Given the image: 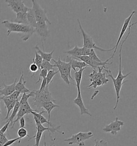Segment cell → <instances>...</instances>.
<instances>
[{
	"instance_id": "1",
	"label": "cell",
	"mask_w": 137,
	"mask_h": 146,
	"mask_svg": "<svg viewBox=\"0 0 137 146\" xmlns=\"http://www.w3.org/2000/svg\"><path fill=\"white\" fill-rule=\"evenodd\" d=\"M2 24L7 29V36H9L12 32L22 33L23 35L21 39L24 41H27L35 32V28L30 25L18 24L8 20H5L2 22Z\"/></svg>"
},
{
	"instance_id": "2",
	"label": "cell",
	"mask_w": 137,
	"mask_h": 146,
	"mask_svg": "<svg viewBox=\"0 0 137 146\" xmlns=\"http://www.w3.org/2000/svg\"><path fill=\"white\" fill-rule=\"evenodd\" d=\"M49 86L43 90H33L34 93V102L33 103L34 106H36L37 108H41V106L43 103L47 102H54L56 101L53 98L51 93L49 90Z\"/></svg>"
},
{
	"instance_id": "3",
	"label": "cell",
	"mask_w": 137,
	"mask_h": 146,
	"mask_svg": "<svg viewBox=\"0 0 137 146\" xmlns=\"http://www.w3.org/2000/svg\"><path fill=\"white\" fill-rule=\"evenodd\" d=\"M77 22L78 23L80 30L81 31V33H82V36H83V47L87 48H89V49H98V50H99L103 52H110V51L114 50V49H115L114 47L110 49H104L102 48L99 47L98 46H97L96 45V43L94 42L93 39L91 36V35L87 34L83 29V28L82 27L81 23L80 22L79 19H77Z\"/></svg>"
},
{
	"instance_id": "4",
	"label": "cell",
	"mask_w": 137,
	"mask_h": 146,
	"mask_svg": "<svg viewBox=\"0 0 137 146\" xmlns=\"http://www.w3.org/2000/svg\"><path fill=\"white\" fill-rule=\"evenodd\" d=\"M94 134L92 132H80L77 134L72 135L70 138L64 139V141L68 142L69 145L76 144L79 146H85V141L93 137Z\"/></svg>"
},
{
	"instance_id": "5",
	"label": "cell",
	"mask_w": 137,
	"mask_h": 146,
	"mask_svg": "<svg viewBox=\"0 0 137 146\" xmlns=\"http://www.w3.org/2000/svg\"><path fill=\"white\" fill-rule=\"evenodd\" d=\"M33 7L32 9L34 11L35 17L36 19L37 22H45L48 23L49 25H51V21L49 20L47 16V11L39 5L37 1L32 0Z\"/></svg>"
},
{
	"instance_id": "6",
	"label": "cell",
	"mask_w": 137,
	"mask_h": 146,
	"mask_svg": "<svg viewBox=\"0 0 137 146\" xmlns=\"http://www.w3.org/2000/svg\"><path fill=\"white\" fill-rule=\"evenodd\" d=\"M137 24V23H134L132 24H131V25L128 26V35H126L125 39H124V40L123 41V42L121 43L120 44V54H119V71H118V75L117 76V77L115 78V79L116 81H117L118 82L120 83H123L124 82L123 80L124 79L127 78L128 76L131 72H130V73H128L126 74H123L122 72V48H123V46L124 44V43H125V42L126 41V40L128 38L130 34V32H131V28L132 26L134 25H136Z\"/></svg>"
},
{
	"instance_id": "7",
	"label": "cell",
	"mask_w": 137,
	"mask_h": 146,
	"mask_svg": "<svg viewBox=\"0 0 137 146\" xmlns=\"http://www.w3.org/2000/svg\"><path fill=\"white\" fill-rule=\"evenodd\" d=\"M76 58H77L78 60L84 62L88 66H90L94 70L98 69V67H103L106 69L107 65H110L112 63V62L108 63L109 62V60H110L109 59H108L106 61L102 62H96V61L92 60L91 58H90L89 56H79V57H76Z\"/></svg>"
},
{
	"instance_id": "8",
	"label": "cell",
	"mask_w": 137,
	"mask_h": 146,
	"mask_svg": "<svg viewBox=\"0 0 137 146\" xmlns=\"http://www.w3.org/2000/svg\"><path fill=\"white\" fill-rule=\"evenodd\" d=\"M53 60L55 63V68H58V71H61L63 72L68 76L69 79L74 81L72 78L71 75V62L70 60L69 62H65L64 61H62L61 60L60 56L59 57L58 60H55L54 59H52Z\"/></svg>"
},
{
	"instance_id": "9",
	"label": "cell",
	"mask_w": 137,
	"mask_h": 146,
	"mask_svg": "<svg viewBox=\"0 0 137 146\" xmlns=\"http://www.w3.org/2000/svg\"><path fill=\"white\" fill-rule=\"evenodd\" d=\"M123 121L118 119V118L116 117L115 120L110 123L109 124L106 125L103 129V131L106 133H110L114 135H116L120 130L121 126H123Z\"/></svg>"
},
{
	"instance_id": "10",
	"label": "cell",
	"mask_w": 137,
	"mask_h": 146,
	"mask_svg": "<svg viewBox=\"0 0 137 146\" xmlns=\"http://www.w3.org/2000/svg\"><path fill=\"white\" fill-rule=\"evenodd\" d=\"M136 13V11H133L132 13H131V15L128 16V17L125 19V20L124 21V24H123V25L122 26V30L120 31V35H119V37L118 38L117 40V41L116 43L115 46L114 47L115 49H114V52H113L112 56L109 58L110 60H111V59L113 58L114 56L115 55V54H116V52H117V48L119 46V44L120 43V41L121 40V39H122L123 35H124L125 32L126 30L128 29V26H129V24H130L131 23V20L132 18V16L134 15V14Z\"/></svg>"
},
{
	"instance_id": "11",
	"label": "cell",
	"mask_w": 137,
	"mask_h": 146,
	"mask_svg": "<svg viewBox=\"0 0 137 146\" xmlns=\"http://www.w3.org/2000/svg\"><path fill=\"white\" fill-rule=\"evenodd\" d=\"M104 70L106 71L107 72V74H108V75L106 76V77L111 78V79L112 80V82H113L114 88H115L116 94V98H117L115 106V107L114 108V110H115L116 109H117V108L118 104L119 101H120V90H121V89H122V86H123V85H124L125 82H128V80L125 81L123 83L118 82L116 81L115 79V78L114 77V76H112V73H111V71L110 70H107V69H105Z\"/></svg>"
},
{
	"instance_id": "12",
	"label": "cell",
	"mask_w": 137,
	"mask_h": 146,
	"mask_svg": "<svg viewBox=\"0 0 137 146\" xmlns=\"http://www.w3.org/2000/svg\"><path fill=\"white\" fill-rule=\"evenodd\" d=\"M34 111L35 110H34L31 108L29 102L24 103L22 105H20V107L16 116L17 118L16 120L13 121V124L11 126V129L13 128L15 125L16 124V123L19 120L21 117H24L25 115H28L29 114L31 113L32 112Z\"/></svg>"
},
{
	"instance_id": "13",
	"label": "cell",
	"mask_w": 137,
	"mask_h": 146,
	"mask_svg": "<svg viewBox=\"0 0 137 146\" xmlns=\"http://www.w3.org/2000/svg\"><path fill=\"white\" fill-rule=\"evenodd\" d=\"M106 68L103 67H98V70L96 71V70H93V72L90 73L89 75V77L90 78V81L91 82H93L96 80H101L102 82L103 85L107 84V82H109V79L106 78V73H102V71Z\"/></svg>"
},
{
	"instance_id": "14",
	"label": "cell",
	"mask_w": 137,
	"mask_h": 146,
	"mask_svg": "<svg viewBox=\"0 0 137 146\" xmlns=\"http://www.w3.org/2000/svg\"><path fill=\"white\" fill-rule=\"evenodd\" d=\"M5 1L15 13H19L27 8L24 5V1L21 0H5Z\"/></svg>"
},
{
	"instance_id": "15",
	"label": "cell",
	"mask_w": 137,
	"mask_h": 146,
	"mask_svg": "<svg viewBox=\"0 0 137 146\" xmlns=\"http://www.w3.org/2000/svg\"><path fill=\"white\" fill-rule=\"evenodd\" d=\"M35 32H37L41 38L43 45V41L46 40L49 34V30L48 29L47 23L45 22H37V25L35 27Z\"/></svg>"
},
{
	"instance_id": "16",
	"label": "cell",
	"mask_w": 137,
	"mask_h": 146,
	"mask_svg": "<svg viewBox=\"0 0 137 146\" xmlns=\"http://www.w3.org/2000/svg\"><path fill=\"white\" fill-rule=\"evenodd\" d=\"M73 103L79 108L81 116L83 115H87L88 116H92L91 113H90L88 110L85 107V106L84 105L80 92H78V94H77L76 98L73 100Z\"/></svg>"
},
{
	"instance_id": "17",
	"label": "cell",
	"mask_w": 137,
	"mask_h": 146,
	"mask_svg": "<svg viewBox=\"0 0 137 146\" xmlns=\"http://www.w3.org/2000/svg\"><path fill=\"white\" fill-rule=\"evenodd\" d=\"M17 83V78H16L14 82L9 85H7L5 84H3L4 88L0 90V95L6 97L8 96L13 94V93L16 90L15 86Z\"/></svg>"
},
{
	"instance_id": "18",
	"label": "cell",
	"mask_w": 137,
	"mask_h": 146,
	"mask_svg": "<svg viewBox=\"0 0 137 146\" xmlns=\"http://www.w3.org/2000/svg\"><path fill=\"white\" fill-rule=\"evenodd\" d=\"M26 81L24 79V72H23L19 81L16 83V85L15 86V90L17 91H19L21 93L23 94L30 93L31 91L30 90L26 87Z\"/></svg>"
},
{
	"instance_id": "19",
	"label": "cell",
	"mask_w": 137,
	"mask_h": 146,
	"mask_svg": "<svg viewBox=\"0 0 137 146\" xmlns=\"http://www.w3.org/2000/svg\"><path fill=\"white\" fill-rule=\"evenodd\" d=\"M28 9H29V8L27 7L25 10H23V11L20 12L19 13H16V18H15V19L14 21H11V22L18 23V24L29 25V23L27 21V15H26L27 11Z\"/></svg>"
},
{
	"instance_id": "20",
	"label": "cell",
	"mask_w": 137,
	"mask_h": 146,
	"mask_svg": "<svg viewBox=\"0 0 137 146\" xmlns=\"http://www.w3.org/2000/svg\"><path fill=\"white\" fill-rule=\"evenodd\" d=\"M34 48L36 50L35 51L37 52L40 56H41V57L43 58V60H47L48 62H50L53 59L52 58L54 52H55V49H54L51 52L47 53L45 51L44 47H43V51H42L40 49V48L39 47L38 45H36L34 47Z\"/></svg>"
},
{
	"instance_id": "21",
	"label": "cell",
	"mask_w": 137,
	"mask_h": 146,
	"mask_svg": "<svg viewBox=\"0 0 137 146\" xmlns=\"http://www.w3.org/2000/svg\"><path fill=\"white\" fill-rule=\"evenodd\" d=\"M60 106L55 104L54 102H47L45 103H43L41 105V108H43L44 109L46 110V111L47 112L48 115V121L49 122H51V111L55 108H60Z\"/></svg>"
},
{
	"instance_id": "22",
	"label": "cell",
	"mask_w": 137,
	"mask_h": 146,
	"mask_svg": "<svg viewBox=\"0 0 137 146\" xmlns=\"http://www.w3.org/2000/svg\"><path fill=\"white\" fill-rule=\"evenodd\" d=\"M83 51L84 48L79 47L77 45H76L73 49L67 52H64V53L68 54L73 57H76L79 56H83Z\"/></svg>"
},
{
	"instance_id": "23",
	"label": "cell",
	"mask_w": 137,
	"mask_h": 146,
	"mask_svg": "<svg viewBox=\"0 0 137 146\" xmlns=\"http://www.w3.org/2000/svg\"><path fill=\"white\" fill-rule=\"evenodd\" d=\"M86 68L80 69L78 71H76L75 73H74V81L76 82V86H77L78 92H80V84H81V79L82 77V73Z\"/></svg>"
},
{
	"instance_id": "24",
	"label": "cell",
	"mask_w": 137,
	"mask_h": 146,
	"mask_svg": "<svg viewBox=\"0 0 137 146\" xmlns=\"http://www.w3.org/2000/svg\"><path fill=\"white\" fill-rule=\"evenodd\" d=\"M26 15H27V21H28L29 25L32 26L33 27L35 28L36 25H37V21H36V19L35 17L34 11H33V9L29 8V9L27 11Z\"/></svg>"
},
{
	"instance_id": "25",
	"label": "cell",
	"mask_w": 137,
	"mask_h": 146,
	"mask_svg": "<svg viewBox=\"0 0 137 146\" xmlns=\"http://www.w3.org/2000/svg\"><path fill=\"white\" fill-rule=\"evenodd\" d=\"M71 69H73L75 72L76 71V68H78L80 70V69H83L88 66L86 63L81 60L71 59Z\"/></svg>"
},
{
	"instance_id": "26",
	"label": "cell",
	"mask_w": 137,
	"mask_h": 146,
	"mask_svg": "<svg viewBox=\"0 0 137 146\" xmlns=\"http://www.w3.org/2000/svg\"><path fill=\"white\" fill-rule=\"evenodd\" d=\"M19 107H20V103H19V102L18 101L15 104V106L13 109V112H12L11 116L9 117L8 119L7 120V122L9 121L10 123V124L11 125V126L13 124V119H14L15 117L17 116V113H18V111L19 110Z\"/></svg>"
},
{
	"instance_id": "27",
	"label": "cell",
	"mask_w": 137,
	"mask_h": 146,
	"mask_svg": "<svg viewBox=\"0 0 137 146\" xmlns=\"http://www.w3.org/2000/svg\"><path fill=\"white\" fill-rule=\"evenodd\" d=\"M43 59L37 52H35V58L33 59V62L37 65L39 71H41V67L43 63Z\"/></svg>"
},
{
	"instance_id": "28",
	"label": "cell",
	"mask_w": 137,
	"mask_h": 146,
	"mask_svg": "<svg viewBox=\"0 0 137 146\" xmlns=\"http://www.w3.org/2000/svg\"><path fill=\"white\" fill-rule=\"evenodd\" d=\"M58 73H59V71H55V70H51L49 71H48L47 77L46 78V80H47V86H49L50 83L53 82V78L54 77V76H55L56 74Z\"/></svg>"
},
{
	"instance_id": "29",
	"label": "cell",
	"mask_w": 137,
	"mask_h": 146,
	"mask_svg": "<svg viewBox=\"0 0 137 146\" xmlns=\"http://www.w3.org/2000/svg\"><path fill=\"white\" fill-rule=\"evenodd\" d=\"M55 68V64H51L50 62H48L47 60H43V63L41 65V69H46L48 71H49L51 70H55L54 68Z\"/></svg>"
},
{
	"instance_id": "30",
	"label": "cell",
	"mask_w": 137,
	"mask_h": 146,
	"mask_svg": "<svg viewBox=\"0 0 137 146\" xmlns=\"http://www.w3.org/2000/svg\"><path fill=\"white\" fill-rule=\"evenodd\" d=\"M30 97H34V93L33 91L31 92L30 93H29V94L24 93L23 94L20 101H19L20 103V105H22L23 104L28 102V100Z\"/></svg>"
},
{
	"instance_id": "31",
	"label": "cell",
	"mask_w": 137,
	"mask_h": 146,
	"mask_svg": "<svg viewBox=\"0 0 137 146\" xmlns=\"http://www.w3.org/2000/svg\"><path fill=\"white\" fill-rule=\"evenodd\" d=\"M43 134V132H40L39 131H37L36 134L33 137H30V139L29 140V141H30V140H31V139L34 138L35 140V143L34 146H39L40 142L41 139V137H42Z\"/></svg>"
},
{
	"instance_id": "32",
	"label": "cell",
	"mask_w": 137,
	"mask_h": 146,
	"mask_svg": "<svg viewBox=\"0 0 137 146\" xmlns=\"http://www.w3.org/2000/svg\"><path fill=\"white\" fill-rule=\"evenodd\" d=\"M102 82L101 80H96L93 82H91V84L89 86L86 87V88L90 89V88H96L98 87L103 86Z\"/></svg>"
},
{
	"instance_id": "33",
	"label": "cell",
	"mask_w": 137,
	"mask_h": 146,
	"mask_svg": "<svg viewBox=\"0 0 137 146\" xmlns=\"http://www.w3.org/2000/svg\"><path fill=\"white\" fill-rule=\"evenodd\" d=\"M17 134L18 135V137L20 138L21 140L22 139L24 138V137L28 136L30 137L28 134H27V131L25 128H21V129H19L17 132Z\"/></svg>"
},
{
	"instance_id": "34",
	"label": "cell",
	"mask_w": 137,
	"mask_h": 146,
	"mask_svg": "<svg viewBox=\"0 0 137 146\" xmlns=\"http://www.w3.org/2000/svg\"><path fill=\"white\" fill-rule=\"evenodd\" d=\"M2 101L4 102L5 107L9 105L10 104L13 103V102H14V101H17L16 100H15L14 99H13V97L11 95L8 96H6V97H3V98L2 99Z\"/></svg>"
},
{
	"instance_id": "35",
	"label": "cell",
	"mask_w": 137,
	"mask_h": 146,
	"mask_svg": "<svg viewBox=\"0 0 137 146\" xmlns=\"http://www.w3.org/2000/svg\"><path fill=\"white\" fill-rule=\"evenodd\" d=\"M59 72H60V75H61V77L62 79V80L64 81V82H65L67 85H70L71 84V82L69 80V78L67 74H66L65 73H64L63 72L61 71H58Z\"/></svg>"
},
{
	"instance_id": "36",
	"label": "cell",
	"mask_w": 137,
	"mask_h": 146,
	"mask_svg": "<svg viewBox=\"0 0 137 146\" xmlns=\"http://www.w3.org/2000/svg\"><path fill=\"white\" fill-rule=\"evenodd\" d=\"M88 56H89L90 58H91L92 60H94V61L98 62H103V61H102L98 58V56H97V55L96 54V53L95 52L94 49H92V52H90V55Z\"/></svg>"
},
{
	"instance_id": "37",
	"label": "cell",
	"mask_w": 137,
	"mask_h": 146,
	"mask_svg": "<svg viewBox=\"0 0 137 146\" xmlns=\"http://www.w3.org/2000/svg\"><path fill=\"white\" fill-rule=\"evenodd\" d=\"M47 73H48V71L46 69H41V71H40V74L39 76L38 80L36 84H37L38 82H40L41 80V78H43V79L46 78L47 77Z\"/></svg>"
},
{
	"instance_id": "38",
	"label": "cell",
	"mask_w": 137,
	"mask_h": 146,
	"mask_svg": "<svg viewBox=\"0 0 137 146\" xmlns=\"http://www.w3.org/2000/svg\"><path fill=\"white\" fill-rule=\"evenodd\" d=\"M29 70L32 73H33V75L32 76V77H34V74L38 71V67L37 66V65L33 62L32 64L30 65V67H29Z\"/></svg>"
},
{
	"instance_id": "39",
	"label": "cell",
	"mask_w": 137,
	"mask_h": 146,
	"mask_svg": "<svg viewBox=\"0 0 137 146\" xmlns=\"http://www.w3.org/2000/svg\"><path fill=\"white\" fill-rule=\"evenodd\" d=\"M95 145L94 146H108V144L106 141L104 140H95Z\"/></svg>"
},
{
	"instance_id": "40",
	"label": "cell",
	"mask_w": 137,
	"mask_h": 146,
	"mask_svg": "<svg viewBox=\"0 0 137 146\" xmlns=\"http://www.w3.org/2000/svg\"><path fill=\"white\" fill-rule=\"evenodd\" d=\"M17 141H19L18 143H19L21 142V139L19 137H17V138H15V139H11V140H8L7 141L5 142V143L4 144L3 146H11L13 145V143H14L15 142Z\"/></svg>"
},
{
	"instance_id": "41",
	"label": "cell",
	"mask_w": 137,
	"mask_h": 146,
	"mask_svg": "<svg viewBox=\"0 0 137 146\" xmlns=\"http://www.w3.org/2000/svg\"><path fill=\"white\" fill-rule=\"evenodd\" d=\"M10 124V123L9 121H7L6 123V124L4 125V126L1 129H0V132L2 133V134H5L6 131H7V130L8 129L9 126Z\"/></svg>"
},
{
	"instance_id": "42",
	"label": "cell",
	"mask_w": 137,
	"mask_h": 146,
	"mask_svg": "<svg viewBox=\"0 0 137 146\" xmlns=\"http://www.w3.org/2000/svg\"><path fill=\"white\" fill-rule=\"evenodd\" d=\"M21 93L19 91L17 90H15L12 94L11 95V96L13 97V99H14L16 101H18V98L21 95Z\"/></svg>"
},
{
	"instance_id": "43",
	"label": "cell",
	"mask_w": 137,
	"mask_h": 146,
	"mask_svg": "<svg viewBox=\"0 0 137 146\" xmlns=\"http://www.w3.org/2000/svg\"><path fill=\"white\" fill-rule=\"evenodd\" d=\"M47 86V80H46V78L43 79V81H42V82H41V86H40V89L39 90H43Z\"/></svg>"
},
{
	"instance_id": "44",
	"label": "cell",
	"mask_w": 137,
	"mask_h": 146,
	"mask_svg": "<svg viewBox=\"0 0 137 146\" xmlns=\"http://www.w3.org/2000/svg\"><path fill=\"white\" fill-rule=\"evenodd\" d=\"M19 121V124H20L19 129H21V128L25 129V119L24 118V117H21Z\"/></svg>"
},
{
	"instance_id": "45",
	"label": "cell",
	"mask_w": 137,
	"mask_h": 146,
	"mask_svg": "<svg viewBox=\"0 0 137 146\" xmlns=\"http://www.w3.org/2000/svg\"><path fill=\"white\" fill-rule=\"evenodd\" d=\"M83 48H84L83 56H89L90 54V52H92V49H89V48H87L85 47Z\"/></svg>"
},
{
	"instance_id": "46",
	"label": "cell",
	"mask_w": 137,
	"mask_h": 146,
	"mask_svg": "<svg viewBox=\"0 0 137 146\" xmlns=\"http://www.w3.org/2000/svg\"><path fill=\"white\" fill-rule=\"evenodd\" d=\"M98 93H99V92H98V90H96V91H95V93H94V94L93 95V96H92L91 99H92V100H93V98H94V96L95 97V96L96 95L98 94Z\"/></svg>"
},
{
	"instance_id": "47",
	"label": "cell",
	"mask_w": 137,
	"mask_h": 146,
	"mask_svg": "<svg viewBox=\"0 0 137 146\" xmlns=\"http://www.w3.org/2000/svg\"><path fill=\"white\" fill-rule=\"evenodd\" d=\"M45 139H46V137H45V135H44V146H47V145H46V140H45ZM51 146H54V145H53V146H51Z\"/></svg>"
},
{
	"instance_id": "48",
	"label": "cell",
	"mask_w": 137,
	"mask_h": 146,
	"mask_svg": "<svg viewBox=\"0 0 137 146\" xmlns=\"http://www.w3.org/2000/svg\"><path fill=\"white\" fill-rule=\"evenodd\" d=\"M3 98V96L0 95V102H1V101L2 100ZM1 115V109H0V115Z\"/></svg>"
},
{
	"instance_id": "49",
	"label": "cell",
	"mask_w": 137,
	"mask_h": 146,
	"mask_svg": "<svg viewBox=\"0 0 137 146\" xmlns=\"http://www.w3.org/2000/svg\"><path fill=\"white\" fill-rule=\"evenodd\" d=\"M2 86H1V85H0V90H2Z\"/></svg>"
}]
</instances>
